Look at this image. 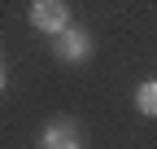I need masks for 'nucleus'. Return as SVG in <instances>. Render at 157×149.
<instances>
[{
  "instance_id": "f257e3e1",
  "label": "nucleus",
  "mask_w": 157,
  "mask_h": 149,
  "mask_svg": "<svg viewBox=\"0 0 157 149\" xmlns=\"http://www.w3.org/2000/svg\"><path fill=\"white\" fill-rule=\"evenodd\" d=\"M26 22L39 35H61L70 26V5L66 0H31L26 5Z\"/></svg>"
},
{
  "instance_id": "f03ea898",
  "label": "nucleus",
  "mask_w": 157,
  "mask_h": 149,
  "mask_svg": "<svg viewBox=\"0 0 157 149\" xmlns=\"http://www.w3.org/2000/svg\"><path fill=\"white\" fill-rule=\"evenodd\" d=\"M52 53H57L61 62L74 66V62H87L92 53H96V40H92L83 26H66L61 35H52Z\"/></svg>"
},
{
  "instance_id": "7ed1b4c3",
  "label": "nucleus",
  "mask_w": 157,
  "mask_h": 149,
  "mask_svg": "<svg viewBox=\"0 0 157 149\" xmlns=\"http://www.w3.org/2000/svg\"><path fill=\"white\" fill-rule=\"evenodd\" d=\"M44 149H83V132L74 119H52L44 127Z\"/></svg>"
},
{
  "instance_id": "20e7f679",
  "label": "nucleus",
  "mask_w": 157,
  "mask_h": 149,
  "mask_svg": "<svg viewBox=\"0 0 157 149\" xmlns=\"http://www.w3.org/2000/svg\"><path fill=\"white\" fill-rule=\"evenodd\" d=\"M135 110H140L144 119H157V79H148V83L135 88Z\"/></svg>"
},
{
  "instance_id": "39448f33",
  "label": "nucleus",
  "mask_w": 157,
  "mask_h": 149,
  "mask_svg": "<svg viewBox=\"0 0 157 149\" xmlns=\"http://www.w3.org/2000/svg\"><path fill=\"white\" fill-rule=\"evenodd\" d=\"M5 83H9V74H5V57H0V92H5Z\"/></svg>"
}]
</instances>
